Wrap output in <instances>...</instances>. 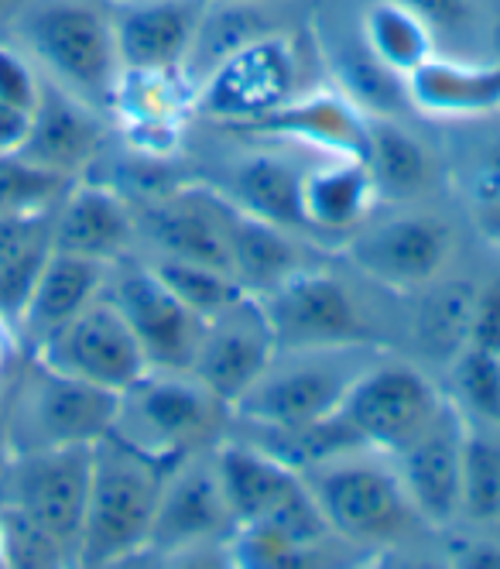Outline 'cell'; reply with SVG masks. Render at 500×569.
<instances>
[{"mask_svg": "<svg viewBox=\"0 0 500 569\" xmlns=\"http://www.w3.org/2000/svg\"><path fill=\"white\" fill-rule=\"evenodd\" d=\"M4 34L41 79L110 117L120 59L107 0H24Z\"/></svg>", "mask_w": 500, "mask_h": 569, "instance_id": "1", "label": "cell"}, {"mask_svg": "<svg viewBox=\"0 0 500 569\" xmlns=\"http://www.w3.org/2000/svg\"><path fill=\"white\" fill-rule=\"evenodd\" d=\"M172 467L176 463H164L113 432L93 442L90 498L76 566L107 569L148 552Z\"/></svg>", "mask_w": 500, "mask_h": 569, "instance_id": "2", "label": "cell"}, {"mask_svg": "<svg viewBox=\"0 0 500 569\" xmlns=\"http://www.w3.org/2000/svg\"><path fill=\"white\" fill-rule=\"evenodd\" d=\"M227 422L230 405H223L192 371L148 368L131 388L117 395L110 432L164 463H179L223 442Z\"/></svg>", "mask_w": 500, "mask_h": 569, "instance_id": "3", "label": "cell"}, {"mask_svg": "<svg viewBox=\"0 0 500 569\" xmlns=\"http://www.w3.org/2000/svg\"><path fill=\"white\" fill-rule=\"evenodd\" d=\"M117 391L69 378L24 353L8 381V453L93 446L113 429Z\"/></svg>", "mask_w": 500, "mask_h": 569, "instance_id": "4", "label": "cell"}, {"mask_svg": "<svg viewBox=\"0 0 500 569\" xmlns=\"http://www.w3.org/2000/svg\"><path fill=\"white\" fill-rule=\"evenodd\" d=\"M363 368V347L284 353V363L274 357L271 368L247 388L230 416L264 436L309 429L340 409V401Z\"/></svg>", "mask_w": 500, "mask_h": 569, "instance_id": "5", "label": "cell"}, {"mask_svg": "<svg viewBox=\"0 0 500 569\" xmlns=\"http://www.w3.org/2000/svg\"><path fill=\"white\" fill-rule=\"evenodd\" d=\"M309 491L329 525L332 536H340L360 549L398 546L414 521L404 487L394 470L378 463H363L357 453H343L302 470Z\"/></svg>", "mask_w": 500, "mask_h": 569, "instance_id": "6", "label": "cell"}, {"mask_svg": "<svg viewBox=\"0 0 500 569\" xmlns=\"http://www.w3.org/2000/svg\"><path fill=\"white\" fill-rule=\"evenodd\" d=\"M302 87V52L296 34L268 31L220 59L196 87V113L240 131L278 110Z\"/></svg>", "mask_w": 500, "mask_h": 569, "instance_id": "7", "label": "cell"}, {"mask_svg": "<svg viewBox=\"0 0 500 569\" xmlns=\"http://www.w3.org/2000/svg\"><path fill=\"white\" fill-rule=\"evenodd\" d=\"M446 409L436 385L411 363H367L340 401V419L367 453H401Z\"/></svg>", "mask_w": 500, "mask_h": 569, "instance_id": "8", "label": "cell"}, {"mask_svg": "<svg viewBox=\"0 0 500 569\" xmlns=\"http://www.w3.org/2000/svg\"><path fill=\"white\" fill-rule=\"evenodd\" d=\"M93 446H62V450H38L8 457L0 470V501L28 515L38 528L62 546L76 566L82 518L90 498Z\"/></svg>", "mask_w": 500, "mask_h": 569, "instance_id": "9", "label": "cell"}, {"mask_svg": "<svg viewBox=\"0 0 500 569\" xmlns=\"http://www.w3.org/2000/svg\"><path fill=\"white\" fill-rule=\"evenodd\" d=\"M271 319L278 353L370 347L373 330L347 284L316 268H299L268 296H258Z\"/></svg>", "mask_w": 500, "mask_h": 569, "instance_id": "10", "label": "cell"}, {"mask_svg": "<svg viewBox=\"0 0 500 569\" xmlns=\"http://www.w3.org/2000/svg\"><path fill=\"white\" fill-rule=\"evenodd\" d=\"M107 296L134 330L148 368L189 371L202 337V316H196L154 268L134 254H123L107 268Z\"/></svg>", "mask_w": 500, "mask_h": 569, "instance_id": "11", "label": "cell"}, {"mask_svg": "<svg viewBox=\"0 0 500 569\" xmlns=\"http://www.w3.org/2000/svg\"><path fill=\"white\" fill-rule=\"evenodd\" d=\"M31 353L69 378L117 395L148 371L144 350L107 289Z\"/></svg>", "mask_w": 500, "mask_h": 569, "instance_id": "12", "label": "cell"}, {"mask_svg": "<svg viewBox=\"0 0 500 569\" xmlns=\"http://www.w3.org/2000/svg\"><path fill=\"white\" fill-rule=\"evenodd\" d=\"M456 248V233L432 213H394L378 223H360L350 240V261L391 292H419L442 278Z\"/></svg>", "mask_w": 500, "mask_h": 569, "instance_id": "13", "label": "cell"}, {"mask_svg": "<svg viewBox=\"0 0 500 569\" xmlns=\"http://www.w3.org/2000/svg\"><path fill=\"white\" fill-rule=\"evenodd\" d=\"M274 357L278 340L264 302L243 292L220 312L202 319V337L189 371L233 409L247 388L271 368Z\"/></svg>", "mask_w": 500, "mask_h": 569, "instance_id": "14", "label": "cell"}, {"mask_svg": "<svg viewBox=\"0 0 500 569\" xmlns=\"http://www.w3.org/2000/svg\"><path fill=\"white\" fill-rule=\"evenodd\" d=\"M230 532H233V518L223 501L213 450H199L179 460L169 480H164L148 552L179 556Z\"/></svg>", "mask_w": 500, "mask_h": 569, "instance_id": "15", "label": "cell"}, {"mask_svg": "<svg viewBox=\"0 0 500 569\" xmlns=\"http://www.w3.org/2000/svg\"><path fill=\"white\" fill-rule=\"evenodd\" d=\"M134 202L93 176L69 182L52 210V251L113 264L134 251Z\"/></svg>", "mask_w": 500, "mask_h": 569, "instance_id": "16", "label": "cell"}, {"mask_svg": "<svg viewBox=\"0 0 500 569\" xmlns=\"http://www.w3.org/2000/svg\"><path fill=\"white\" fill-rule=\"evenodd\" d=\"M107 113L41 79V93L31 110V131L21 144V158L62 179H82L97 169L107 148Z\"/></svg>", "mask_w": 500, "mask_h": 569, "instance_id": "17", "label": "cell"}, {"mask_svg": "<svg viewBox=\"0 0 500 569\" xmlns=\"http://www.w3.org/2000/svg\"><path fill=\"white\" fill-rule=\"evenodd\" d=\"M202 0H131L110 4L120 72H186Z\"/></svg>", "mask_w": 500, "mask_h": 569, "instance_id": "18", "label": "cell"}, {"mask_svg": "<svg viewBox=\"0 0 500 569\" xmlns=\"http://www.w3.org/2000/svg\"><path fill=\"white\" fill-rule=\"evenodd\" d=\"M189 113H196V87L186 72H120L110 117L134 151L151 158L172 154Z\"/></svg>", "mask_w": 500, "mask_h": 569, "instance_id": "19", "label": "cell"}, {"mask_svg": "<svg viewBox=\"0 0 500 569\" xmlns=\"http://www.w3.org/2000/svg\"><path fill=\"white\" fill-rule=\"evenodd\" d=\"M467 419L446 405L442 416L401 453H394V473L404 495L426 525H449L460 515V453Z\"/></svg>", "mask_w": 500, "mask_h": 569, "instance_id": "20", "label": "cell"}, {"mask_svg": "<svg viewBox=\"0 0 500 569\" xmlns=\"http://www.w3.org/2000/svg\"><path fill=\"white\" fill-rule=\"evenodd\" d=\"M213 460L233 528L268 525L309 495L302 470L288 467L258 442H217Z\"/></svg>", "mask_w": 500, "mask_h": 569, "instance_id": "21", "label": "cell"}, {"mask_svg": "<svg viewBox=\"0 0 500 569\" xmlns=\"http://www.w3.org/2000/svg\"><path fill=\"white\" fill-rule=\"evenodd\" d=\"M240 131L264 141H291L329 158H363L367 151V113L343 90L299 93Z\"/></svg>", "mask_w": 500, "mask_h": 569, "instance_id": "22", "label": "cell"}, {"mask_svg": "<svg viewBox=\"0 0 500 569\" xmlns=\"http://www.w3.org/2000/svg\"><path fill=\"white\" fill-rule=\"evenodd\" d=\"M107 268L90 258H76L52 251L46 268L21 306L18 316V337L24 343V353L38 350L56 330H62L72 316H79L97 296L107 289Z\"/></svg>", "mask_w": 500, "mask_h": 569, "instance_id": "23", "label": "cell"}, {"mask_svg": "<svg viewBox=\"0 0 500 569\" xmlns=\"http://www.w3.org/2000/svg\"><path fill=\"white\" fill-rule=\"evenodd\" d=\"M404 93L429 117H487L500 110V62L432 56L404 76Z\"/></svg>", "mask_w": 500, "mask_h": 569, "instance_id": "24", "label": "cell"}, {"mask_svg": "<svg viewBox=\"0 0 500 569\" xmlns=\"http://www.w3.org/2000/svg\"><path fill=\"white\" fill-rule=\"evenodd\" d=\"M220 213H223V233H227L230 274L240 281L243 292L268 296L288 274L306 268L299 258V248L288 237L291 230L274 227L254 213L233 207L227 196H220Z\"/></svg>", "mask_w": 500, "mask_h": 569, "instance_id": "25", "label": "cell"}, {"mask_svg": "<svg viewBox=\"0 0 500 569\" xmlns=\"http://www.w3.org/2000/svg\"><path fill=\"white\" fill-rule=\"evenodd\" d=\"M378 199V186L363 158H329L326 166L302 172L306 230L353 233Z\"/></svg>", "mask_w": 500, "mask_h": 569, "instance_id": "26", "label": "cell"}, {"mask_svg": "<svg viewBox=\"0 0 500 569\" xmlns=\"http://www.w3.org/2000/svg\"><path fill=\"white\" fill-rule=\"evenodd\" d=\"M302 172L306 169L281 154H247L227 169V186L220 189V196L274 227L306 230Z\"/></svg>", "mask_w": 500, "mask_h": 569, "instance_id": "27", "label": "cell"}, {"mask_svg": "<svg viewBox=\"0 0 500 569\" xmlns=\"http://www.w3.org/2000/svg\"><path fill=\"white\" fill-rule=\"evenodd\" d=\"M363 161L381 199H419L436 182L432 151L391 117H367Z\"/></svg>", "mask_w": 500, "mask_h": 569, "instance_id": "28", "label": "cell"}, {"mask_svg": "<svg viewBox=\"0 0 500 569\" xmlns=\"http://www.w3.org/2000/svg\"><path fill=\"white\" fill-rule=\"evenodd\" d=\"M52 210L28 217H0V312L14 327L31 284L38 281L52 254Z\"/></svg>", "mask_w": 500, "mask_h": 569, "instance_id": "29", "label": "cell"}, {"mask_svg": "<svg viewBox=\"0 0 500 569\" xmlns=\"http://www.w3.org/2000/svg\"><path fill=\"white\" fill-rule=\"evenodd\" d=\"M432 28L398 0H373L360 14V46L394 76H408L436 56Z\"/></svg>", "mask_w": 500, "mask_h": 569, "instance_id": "30", "label": "cell"}, {"mask_svg": "<svg viewBox=\"0 0 500 569\" xmlns=\"http://www.w3.org/2000/svg\"><path fill=\"white\" fill-rule=\"evenodd\" d=\"M419 296V309L411 319V333L429 357L452 360L470 340V316H473V299L477 284L467 278H436Z\"/></svg>", "mask_w": 500, "mask_h": 569, "instance_id": "31", "label": "cell"}, {"mask_svg": "<svg viewBox=\"0 0 500 569\" xmlns=\"http://www.w3.org/2000/svg\"><path fill=\"white\" fill-rule=\"evenodd\" d=\"M460 515L470 521L500 518V442L467 422L460 453Z\"/></svg>", "mask_w": 500, "mask_h": 569, "instance_id": "32", "label": "cell"}, {"mask_svg": "<svg viewBox=\"0 0 500 569\" xmlns=\"http://www.w3.org/2000/svg\"><path fill=\"white\" fill-rule=\"evenodd\" d=\"M148 264L202 319L220 312L223 306H230L237 296H243L240 281L230 271H220V268H210V264L176 261V258H151Z\"/></svg>", "mask_w": 500, "mask_h": 569, "instance_id": "33", "label": "cell"}, {"mask_svg": "<svg viewBox=\"0 0 500 569\" xmlns=\"http://www.w3.org/2000/svg\"><path fill=\"white\" fill-rule=\"evenodd\" d=\"M69 182L76 179H62L49 169H38L18 151L0 154V217L46 213L62 199Z\"/></svg>", "mask_w": 500, "mask_h": 569, "instance_id": "34", "label": "cell"}, {"mask_svg": "<svg viewBox=\"0 0 500 569\" xmlns=\"http://www.w3.org/2000/svg\"><path fill=\"white\" fill-rule=\"evenodd\" d=\"M449 363L460 405H467L480 422L500 426V353L467 343Z\"/></svg>", "mask_w": 500, "mask_h": 569, "instance_id": "35", "label": "cell"}, {"mask_svg": "<svg viewBox=\"0 0 500 569\" xmlns=\"http://www.w3.org/2000/svg\"><path fill=\"white\" fill-rule=\"evenodd\" d=\"M0 542H4V569H59L72 566L62 546L38 528L28 515L0 501Z\"/></svg>", "mask_w": 500, "mask_h": 569, "instance_id": "36", "label": "cell"}, {"mask_svg": "<svg viewBox=\"0 0 500 569\" xmlns=\"http://www.w3.org/2000/svg\"><path fill=\"white\" fill-rule=\"evenodd\" d=\"M460 192L470 220L487 240H500V144H490L467 158L460 169Z\"/></svg>", "mask_w": 500, "mask_h": 569, "instance_id": "37", "label": "cell"}, {"mask_svg": "<svg viewBox=\"0 0 500 569\" xmlns=\"http://www.w3.org/2000/svg\"><path fill=\"white\" fill-rule=\"evenodd\" d=\"M41 93V76L31 66V59L11 42L8 34H0V100L18 103L24 110H34Z\"/></svg>", "mask_w": 500, "mask_h": 569, "instance_id": "38", "label": "cell"}, {"mask_svg": "<svg viewBox=\"0 0 500 569\" xmlns=\"http://www.w3.org/2000/svg\"><path fill=\"white\" fill-rule=\"evenodd\" d=\"M419 14L436 38H463L480 28V0H398Z\"/></svg>", "mask_w": 500, "mask_h": 569, "instance_id": "39", "label": "cell"}, {"mask_svg": "<svg viewBox=\"0 0 500 569\" xmlns=\"http://www.w3.org/2000/svg\"><path fill=\"white\" fill-rule=\"evenodd\" d=\"M470 347L500 353V278L477 284L473 316H470Z\"/></svg>", "mask_w": 500, "mask_h": 569, "instance_id": "40", "label": "cell"}, {"mask_svg": "<svg viewBox=\"0 0 500 569\" xmlns=\"http://www.w3.org/2000/svg\"><path fill=\"white\" fill-rule=\"evenodd\" d=\"M28 131H31V110L0 100V154L21 151Z\"/></svg>", "mask_w": 500, "mask_h": 569, "instance_id": "41", "label": "cell"}, {"mask_svg": "<svg viewBox=\"0 0 500 569\" xmlns=\"http://www.w3.org/2000/svg\"><path fill=\"white\" fill-rule=\"evenodd\" d=\"M24 360V343L18 337V327L0 312V388L11 381V375L18 371V363Z\"/></svg>", "mask_w": 500, "mask_h": 569, "instance_id": "42", "label": "cell"}, {"mask_svg": "<svg viewBox=\"0 0 500 569\" xmlns=\"http://www.w3.org/2000/svg\"><path fill=\"white\" fill-rule=\"evenodd\" d=\"M456 566H467V569H500V546L493 542H463L456 546L449 556Z\"/></svg>", "mask_w": 500, "mask_h": 569, "instance_id": "43", "label": "cell"}, {"mask_svg": "<svg viewBox=\"0 0 500 569\" xmlns=\"http://www.w3.org/2000/svg\"><path fill=\"white\" fill-rule=\"evenodd\" d=\"M8 385L0 388V470L8 463Z\"/></svg>", "mask_w": 500, "mask_h": 569, "instance_id": "44", "label": "cell"}, {"mask_svg": "<svg viewBox=\"0 0 500 569\" xmlns=\"http://www.w3.org/2000/svg\"><path fill=\"white\" fill-rule=\"evenodd\" d=\"M21 8H24V0H0V34L8 31V24L18 18Z\"/></svg>", "mask_w": 500, "mask_h": 569, "instance_id": "45", "label": "cell"}, {"mask_svg": "<svg viewBox=\"0 0 500 569\" xmlns=\"http://www.w3.org/2000/svg\"><path fill=\"white\" fill-rule=\"evenodd\" d=\"M206 4H268V0H206Z\"/></svg>", "mask_w": 500, "mask_h": 569, "instance_id": "46", "label": "cell"}, {"mask_svg": "<svg viewBox=\"0 0 500 569\" xmlns=\"http://www.w3.org/2000/svg\"><path fill=\"white\" fill-rule=\"evenodd\" d=\"M0 569H4V542H0Z\"/></svg>", "mask_w": 500, "mask_h": 569, "instance_id": "47", "label": "cell"}, {"mask_svg": "<svg viewBox=\"0 0 500 569\" xmlns=\"http://www.w3.org/2000/svg\"><path fill=\"white\" fill-rule=\"evenodd\" d=\"M107 4H131V0H107Z\"/></svg>", "mask_w": 500, "mask_h": 569, "instance_id": "48", "label": "cell"}, {"mask_svg": "<svg viewBox=\"0 0 500 569\" xmlns=\"http://www.w3.org/2000/svg\"><path fill=\"white\" fill-rule=\"evenodd\" d=\"M497 248H500V240H497Z\"/></svg>", "mask_w": 500, "mask_h": 569, "instance_id": "49", "label": "cell"}]
</instances>
